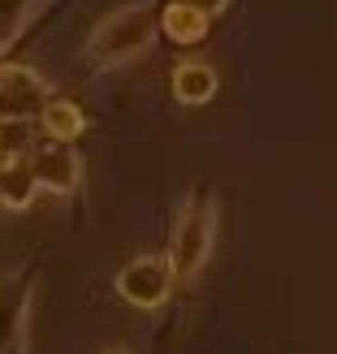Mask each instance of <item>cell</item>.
<instances>
[{
  "mask_svg": "<svg viewBox=\"0 0 337 354\" xmlns=\"http://www.w3.org/2000/svg\"><path fill=\"white\" fill-rule=\"evenodd\" d=\"M161 9L165 0H130V5H117L113 13H104L82 44L86 69L109 74V69L147 57L156 35H161Z\"/></svg>",
  "mask_w": 337,
  "mask_h": 354,
  "instance_id": "obj_1",
  "label": "cell"
},
{
  "mask_svg": "<svg viewBox=\"0 0 337 354\" xmlns=\"http://www.w3.org/2000/svg\"><path fill=\"white\" fill-rule=\"evenodd\" d=\"M217 229H221V203L208 186H194L182 207L173 216V234H169V263L177 286L199 281V272L208 268L212 246H217Z\"/></svg>",
  "mask_w": 337,
  "mask_h": 354,
  "instance_id": "obj_2",
  "label": "cell"
},
{
  "mask_svg": "<svg viewBox=\"0 0 337 354\" xmlns=\"http://www.w3.org/2000/svg\"><path fill=\"white\" fill-rule=\"evenodd\" d=\"M39 290V268L17 263L0 272V354H30V307Z\"/></svg>",
  "mask_w": 337,
  "mask_h": 354,
  "instance_id": "obj_3",
  "label": "cell"
},
{
  "mask_svg": "<svg viewBox=\"0 0 337 354\" xmlns=\"http://www.w3.org/2000/svg\"><path fill=\"white\" fill-rule=\"evenodd\" d=\"M113 290L121 294V303H130L138 311H161L173 298V290H177L169 255H138V259H130L126 268L113 277Z\"/></svg>",
  "mask_w": 337,
  "mask_h": 354,
  "instance_id": "obj_4",
  "label": "cell"
},
{
  "mask_svg": "<svg viewBox=\"0 0 337 354\" xmlns=\"http://www.w3.org/2000/svg\"><path fill=\"white\" fill-rule=\"evenodd\" d=\"M52 100V82L30 65L0 61V126H22V121H39L44 104Z\"/></svg>",
  "mask_w": 337,
  "mask_h": 354,
  "instance_id": "obj_5",
  "label": "cell"
},
{
  "mask_svg": "<svg viewBox=\"0 0 337 354\" xmlns=\"http://www.w3.org/2000/svg\"><path fill=\"white\" fill-rule=\"evenodd\" d=\"M26 165L48 194H74L82 186V156L74 143H39L26 151Z\"/></svg>",
  "mask_w": 337,
  "mask_h": 354,
  "instance_id": "obj_6",
  "label": "cell"
},
{
  "mask_svg": "<svg viewBox=\"0 0 337 354\" xmlns=\"http://www.w3.org/2000/svg\"><path fill=\"white\" fill-rule=\"evenodd\" d=\"M39 199V182L26 165V151H0V207L26 212Z\"/></svg>",
  "mask_w": 337,
  "mask_h": 354,
  "instance_id": "obj_7",
  "label": "cell"
},
{
  "mask_svg": "<svg viewBox=\"0 0 337 354\" xmlns=\"http://www.w3.org/2000/svg\"><path fill=\"white\" fill-rule=\"evenodd\" d=\"M169 86H173L177 104H190V109H194V104H208L212 95H217L221 78H217V69H212L208 61H177Z\"/></svg>",
  "mask_w": 337,
  "mask_h": 354,
  "instance_id": "obj_8",
  "label": "cell"
},
{
  "mask_svg": "<svg viewBox=\"0 0 337 354\" xmlns=\"http://www.w3.org/2000/svg\"><path fill=\"white\" fill-rule=\"evenodd\" d=\"M39 126H44V138H48V143H78L82 130H86V113L78 109L74 100L52 95V100L44 104V113H39Z\"/></svg>",
  "mask_w": 337,
  "mask_h": 354,
  "instance_id": "obj_9",
  "label": "cell"
},
{
  "mask_svg": "<svg viewBox=\"0 0 337 354\" xmlns=\"http://www.w3.org/2000/svg\"><path fill=\"white\" fill-rule=\"evenodd\" d=\"M161 30L169 35L173 44H203L208 30H212V17H203L199 9H190L186 0H169V5L161 9Z\"/></svg>",
  "mask_w": 337,
  "mask_h": 354,
  "instance_id": "obj_10",
  "label": "cell"
},
{
  "mask_svg": "<svg viewBox=\"0 0 337 354\" xmlns=\"http://www.w3.org/2000/svg\"><path fill=\"white\" fill-rule=\"evenodd\" d=\"M30 9H35V0H0V48L22 35Z\"/></svg>",
  "mask_w": 337,
  "mask_h": 354,
  "instance_id": "obj_11",
  "label": "cell"
},
{
  "mask_svg": "<svg viewBox=\"0 0 337 354\" xmlns=\"http://www.w3.org/2000/svg\"><path fill=\"white\" fill-rule=\"evenodd\" d=\"M190 9H199L203 17H217V13H225L229 9V0H186Z\"/></svg>",
  "mask_w": 337,
  "mask_h": 354,
  "instance_id": "obj_12",
  "label": "cell"
},
{
  "mask_svg": "<svg viewBox=\"0 0 337 354\" xmlns=\"http://www.w3.org/2000/svg\"><path fill=\"white\" fill-rule=\"evenodd\" d=\"M104 354H134V350H126V346H113V350H104Z\"/></svg>",
  "mask_w": 337,
  "mask_h": 354,
  "instance_id": "obj_13",
  "label": "cell"
}]
</instances>
